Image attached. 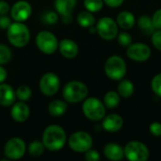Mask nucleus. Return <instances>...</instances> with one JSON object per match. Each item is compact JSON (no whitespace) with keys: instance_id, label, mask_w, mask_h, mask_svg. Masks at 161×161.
Returning a JSON list of instances; mask_svg holds the SVG:
<instances>
[{"instance_id":"nucleus-25","label":"nucleus","mask_w":161,"mask_h":161,"mask_svg":"<svg viewBox=\"0 0 161 161\" xmlns=\"http://www.w3.org/2000/svg\"><path fill=\"white\" fill-rule=\"evenodd\" d=\"M138 25L144 33L152 34L155 29L152 23V18L149 17L148 15H142L138 20Z\"/></svg>"},{"instance_id":"nucleus-26","label":"nucleus","mask_w":161,"mask_h":161,"mask_svg":"<svg viewBox=\"0 0 161 161\" xmlns=\"http://www.w3.org/2000/svg\"><path fill=\"white\" fill-rule=\"evenodd\" d=\"M44 149L45 147L42 142L40 141H34L27 146V152L32 157H41L44 153Z\"/></svg>"},{"instance_id":"nucleus-17","label":"nucleus","mask_w":161,"mask_h":161,"mask_svg":"<svg viewBox=\"0 0 161 161\" xmlns=\"http://www.w3.org/2000/svg\"><path fill=\"white\" fill-rule=\"evenodd\" d=\"M58 50L66 58H75L78 54L77 43L71 39H63L58 42Z\"/></svg>"},{"instance_id":"nucleus-27","label":"nucleus","mask_w":161,"mask_h":161,"mask_svg":"<svg viewBox=\"0 0 161 161\" xmlns=\"http://www.w3.org/2000/svg\"><path fill=\"white\" fill-rule=\"evenodd\" d=\"M16 98L20 101L25 102L29 100L32 96V90L27 85H21L15 91Z\"/></svg>"},{"instance_id":"nucleus-22","label":"nucleus","mask_w":161,"mask_h":161,"mask_svg":"<svg viewBox=\"0 0 161 161\" xmlns=\"http://www.w3.org/2000/svg\"><path fill=\"white\" fill-rule=\"evenodd\" d=\"M135 92V86L133 82H131L128 79H121L120 83L118 85L117 92L120 94L121 97L124 98H129L133 95Z\"/></svg>"},{"instance_id":"nucleus-16","label":"nucleus","mask_w":161,"mask_h":161,"mask_svg":"<svg viewBox=\"0 0 161 161\" xmlns=\"http://www.w3.org/2000/svg\"><path fill=\"white\" fill-rule=\"evenodd\" d=\"M30 115L29 107L23 101L14 102L12 104V108L10 109V116L11 118L17 123L25 122Z\"/></svg>"},{"instance_id":"nucleus-35","label":"nucleus","mask_w":161,"mask_h":161,"mask_svg":"<svg viewBox=\"0 0 161 161\" xmlns=\"http://www.w3.org/2000/svg\"><path fill=\"white\" fill-rule=\"evenodd\" d=\"M151 18L154 27L156 29H161V8L158 9Z\"/></svg>"},{"instance_id":"nucleus-2","label":"nucleus","mask_w":161,"mask_h":161,"mask_svg":"<svg viewBox=\"0 0 161 161\" xmlns=\"http://www.w3.org/2000/svg\"><path fill=\"white\" fill-rule=\"evenodd\" d=\"M7 38L11 45L22 48L30 41V30L23 22H14L7 29Z\"/></svg>"},{"instance_id":"nucleus-10","label":"nucleus","mask_w":161,"mask_h":161,"mask_svg":"<svg viewBox=\"0 0 161 161\" xmlns=\"http://www.w3.org/2000/svg\"><path fill=\"white\" fill-rule=\"evenodd\" d=\"M26 151L25 142L18 137H14L9 139L4 147L5 156L11 160H17L24 157Z\"/></svg>"},{"instance_id":"nucleus-14","label":"nucleus","mask_w":161,"mask_h":161,"mask_svg":"<svg viewBox=\"0 0 161 161\" xmlns=\"http://www.w3.org/2000/svg\"><path fill=\"white\" fill-rule=\"evenodd\" d=\"M76 6V0H55V8L61 15L64 24H70L73 21V11Z\"/></svg>"},{"instance_id":"nucleus-37","label":"nucleus","mask_w":161,"mask_h":161,"mask_svg":"<svg viewBox=\"0 0 161 161\" xmlns=\"http://www.w3.org/2000/svg\"><path fill=\"white\" fill-rule=\"evenodd\" d=\"M11 21L10 18L7 15H0V28L2 29H8V27L10 25Z\"/></svg>"},{"instance_id":"nucleus-38","label":"nucleus","mask_w":161,"mask_h":161,"mask_svg":"<svg viewBox=\"0 0 161 161\" xmlns=\"http://www.w3.org/2000/svg\"><path fill=\"white\" fill-rule=\"evenodd\" d=\"M10 11L8 3L5 0H0V15H7Z\"/></svg>"},{"instance_id":"nucleus-29","label":"nucleus","mask_w":161,"mask_h":161,"mask_svg":"<svg viewBox=\"0 0 161 161\" xmlns=\"http://www.w3.org/2000/svg\"><path fill=\"white\" fill-rule=\"evenodd\" d=\"M104 6L103 0H84V7L91 12H98Z\"/></svg>"},{"instance_id":"nucleus-36","label":"nucleus","mask_w":161,"mask_h":161,"mask_svg":"<svg viewBox=\"0 0 161 161\" xmlns=\"http://www.w3.org/2000/svg\"><path fill=\"white\" fill-rule=\"evenodd\" d=\"M149 130L151 134L155 137H160L161 136V124L159 122H154L150 125Z\"/></svg>"},{"instance_id":"nucleus-7","label":"nucleus","mask_w":161,"mask_h":161,"mask_svg":"<svg viewBox=\"0 0 161 161\" xmlns=\"http://www.w3.org/2000/svg\"><path fill=\"white\" fill-rule=\"evenodd\" d=\"M125 157L130 161H146L150 157V151L146 144L139 141L126 143L124 148Z\"/></svg>"},{"instance_id":"nucleus-32","label":"nucleus","mask_w":161,"mask_h":161,"mask_svg":"<svg viewBox=\"0 0 161 161\" xmlns=\"http://www.w3.org/2000/svg\"><path fill=\"white\" fill-rule=\"evenodd\" d=\"M43 21L47 25H55L58 21V13L56 11H47L43 15Z\"/></svg>"},{"instance_id":"nucleus-20","label":"nucleus","mask_w":161,"mask_h":161,"mask_svg":"<svg viewBox=\"0 0 161 161\" xmlns=\"http://www.w3.org/2000/svg\"><path fill=\"white\" fill-rule=\"evenodd\" d=\"M116 22L118 24V26H120L121 28L125 30H128V29H131L135 25L136 18L132 12L124 10L118 14Z\"/></svg>"},{"instance_id":"nucleus-31","label":"nucleus","mask_w":161,"mask_h":161,"mask_svg":"<svg viewBox=\"0 0 161 161\" xmlns=\"http://www.w3.org/2000/svg\"><path fill=\"white\" fill-rule=\"evenodd\" d=\"M117 39H118V42L124 46V47H127L129 46L131 43H132V36L127 33V32H121V33H118L117 35Z\"/></svg>"},{"instance_id":"nucleus-33","label":"nucleus","mask_w":161,"mask_h":161,"mask_svg":"<svg viewBox=\"0 0 161 161\" xmlns=\"http://www.w3.org/2000/svg\"><path fill=\"white\" fill-rule=\"evenodd\" d=\"M151 41L155 48L158 51H161V29H158L152 33Z\"/></svg>"},{"instance_id":"nucleus-39","label":"nucleus","mask_w":161,"mask_h":161,"mask_svg":"<svg viewBox=\"0 0 161 161\" xmlns=\"http://www.w3.org/2000/svg\"><path fill=\"white\" fill-rule=\"evenodd\" d=\"M103 1H104V4H106L107 6L110 8H118L123 5L125 0H103Z\"/></svg>"},{"instance_id":"nucleus-3","label":"nucleus","mask_w":161,"mask_h":161,"mask_svg":"<svg viewBox=\"0 0 161 161\" xmlns=\"http://www.w3.org/2000/svg\"><path fill=\"white\" fill-rule=\"evenodd\" d=\"M88 93L89 90L86 84L76 80L68 82L62 90L63 99L70 104H76L84 101Z\"/></svg>"},{"instance_id":"nucleus-12","label":"nucleus","mask_w":161,"mask_h":161,"mask_svg":"<svg viewBox=\"0 0 161 161\" xmlns=\"http://www.w3.org/2000/svg\"><path fill=\"white\" fill-rule=\"evenodd\" d=\"M126 55L130 59L134 61L143 62L150 58L152 55V51L147 44L142 42H135L127 46Z\"/></svg>"},{"instance_id":"nucleus-34","label":"nucleus","mask_w":161,"mask_h":161,"mask_svg":"<svg viewBox=\"0 0 161 161\" xmlns=\"http://www.w3.org/2000/svg\"><path fill=\"white\" fill-rule=\"evenodd\" d=\"M85 159L87 161H98L100 159V154L98 151L91 148L85 152Z\"/></svg>"},{"instance_id":"nucleus-18","label":"nucleus","mask_w":161,"mask_h":161,"mask_svg":"<svg viewBox=\"0 0 161 161\" xmlns=\"http://www.w3.org/2000/svg\"><path fill=\"white\" fill-rule=\"evenodd\" d=\"M16 99V94L14 89L8 85L0 83V106L9 107L11 106Z\"/></svg>"},{"instance_id":"nucleus-19","label":"nucleus","mask_w":161,"mask_h":161,"mask_svg":"<svg viewBox=\"0 0 161 161\" xmlns=\"http://www.w3.org/2000/svg\"><path fill=\"white\" fill-rule=\"evenodd\" d=\"M103 152H104L105 157L109 160L119 161L122 160L125 158L124 148L118 143L110 142V143L106 144Z\"/></svg>"},{"instance_id":"nucleus-4","label":"nucleus","mask_w":161,"mask_h":161,"mask_svg":"<svg viewBox=\"0 0 161 161\" xmlns=\"http://www.w3.org/2000/svg\"><path fill=\"white\" fill-rule=\"evenodd\" d=\"M105 73L107 76L115 81H120L126 75V63L125 59L117 55L109 57L105 63Z\"/></svg>"},{"instance_id":"nucleus-1","label":"nucleus","mask_w":161,"mask_h":161,"mask_svg":"<svg viewBox=\"0 0 161 161\" xmlns=\"http://www.w3.org/2000/svg\"><path fill=\"white\" fill-rule=\"evenodd\" d=\"M42 142L45 149L49 151H58L65 146L67 135L61 126L51 125L44 129L42 136Z\"/></svg>"},{"instance_id":"nucleus-30","label":"nucleus","mask_w":161,"mask_h":161,"mask_svg":"<svg viewBox=\"0 0 161 161\" xmlns=\"http://www.w3.org/2000/svg\"><path fill=\"white\" fill-rule=\"evenodd\" d=\"M151 88L156 95L161 97V73L153 77L151 81Z\"/></svg>"},{"instance_id":"nucleus-11","label":"nucleus","mask_w":161,"mask_h":161,"mask_svg":"<svg viewBox=\"0 0 161 161\" xmlns=\"http://www.w3.org/2000/svg\"><path fill=\"white\" fill-rule=\"evenodd\" d=\"M60 88V79L54 73L44 74L40 80L41 92L45 96L55 95Z\"/></svg>"},{"instance_id":"nucleus-6","label":"nucleus","mask_w":161,"mask_h":161,"mask_svg":"<svg viewBox=\"0 0 161 161\" xmlns=\"http://www.w3.org/2000/svg\"><path fill=\"white\" fill-rule=\"evenodd\" d=\"M38 49L46 55H52L58 49V41L57 37L48 30L40 31L35 39Z\"/></svg>"},{"instance_id":"nucleus-40","label":"nucleus","mask_w":161,"mask_h":161,"mask_svg":"<svg viewBox=\"0 0 161 161\" xmlns=\"http://www.w3.org/2000/svg\"><path fill=\"white\" fill-rule=\"evenodd\" d=\"M7 76H8V73L6 69L2 65H0V83H3L6 80Z\"/></svg>"},{"instance_id":"nucleus-9","label":"nucleus","mask_w":161,"mask_h":161,"mask_svg":"<svg viewBox=\"0 0 161 161\" xmlns=\"http://www.w3.org/2000/svg\"><path fill=\"white\" fill-rule=\"evenodd\" d=\"M95 27L98 35L106 41L114 40L119 33L117 22L110 17H102L99 19Z\"/></svg>"},{"instance_id":"nucleus-13","label":"nucleus","mask_w":161,"mask_h":161,"mask_svg":"<svg viewBox=\"0 0 161 161\" xmlns=\"http://www.w3.org/2000/svg\"><path fill=\"white\" fill-rule=\"evenodd\" d=\"M10 17L15 22L26 21L32 13L31 5L25 0H19L12 5L10 8Z\"/></svg>"},{"instance_id":"nucleus-5","label":"nucleus","mask_w":161,"mask_h":161,"mask_svg":"<svg viewBox=\"0 0 161 161\" xmlns=\"http://www.w3.org/2000/svg\"><path fill=\"white\" fill-rule=\"evenodd\" d=\"M106 106L96 97H89L84 99L82 111L85 117L91 121L98 122L106 116Z\"/></svg>"},{"instance_id":"nucleus-23","label":"nucleus","mask_w":161,"mask_h":161,"mask_svg":"<svg viewBox=\"0 0 161 161\" xmlns=\"http://www.w3.org/2000/svg\"><path fill=\"white\" fill-rule=\"evenodd\" d=\"M76 21L81 27L89 28L95 24V17L93 16L92 12L89 10H83L79 12L76 16Z\"/></svg>"},{"instance_id":"nucleus-24","label":"nucleus","mask_w":161,"mask_h":161,"mask_svg":"<svg viewBox=\"0 0 161 161\" xmlns=\"http://www.w3.org/2000/svg\"><path fill=\"white\" fill-rule=\"evenodd\" d=\"M120 102H121V96L117 92H114V91L108 92L105 94L104 100H103V103L106 106V108L109 109H113L116 107H118Z\"/></svg>"},{"instance_id":"nucleus-8","label":"nucleus","mask_w":161,"mask_h":161,"mask_svg":"<svg viewBox=\"0 0 161 161\" xmlns=\"http://www.w3.org/2000/svg\"><path fill=\"white\" fill-rule=\"evenodd\" d=\"M92 136L85 131H76L68 139L69 147L76 153H85L92 147Z\"/></svg>"},{"instance_id":"nucleus-15","label":"nucleus","mask_w":161,"mask_h":161,"mask_svg":"<svg viewBox=\"0 0 161 161\" xmlns=\"http://www.w3.org/2000/svg\"><path fill=\"white\" fill-rule=\"evenodd\" d=\"M124 125V119L119 114H109L103 118L102 126L103 128L109 133H116L122 129Z\"/></svg>"},{"instance_id":"nucleus-21","label":"nucleus","mask_w":161,"mask_h":161,"mask_svg":"<svg viewBox=\"0 0 161 161\" xmlns=\"http://www.w3.org/2000/svg\"><path fill=\"white\" fill-rule=\"evenodd\" d=\"M68 109L67 102L61 100H54L48 106V112L53 117H60L66 113Z\"/></svg>"},{"instance_id":"nucleus-28","label":"nucleus","mask_w":161,"mask_h":161,"mask_svg":"<svg viewBox=\"0 0 161 161\" xmlns=\"http://www.w3.org/2000/svg\"><path fill=\"white\" fill-rule=\"evenodd\" d=\"M12 57V52L10 48L6 45L1 43L0 44V65H5L8 63L11 59Z\"/></svg>"}]
</instances>
